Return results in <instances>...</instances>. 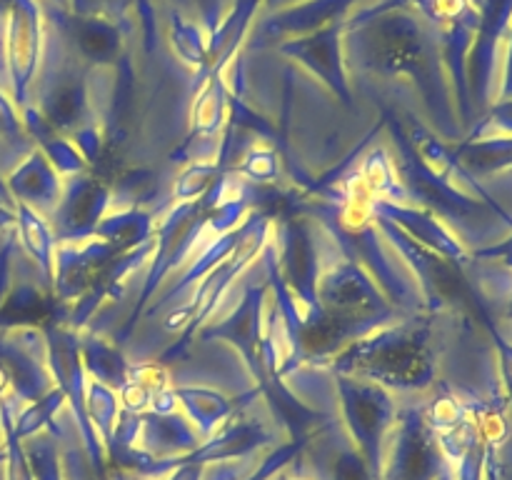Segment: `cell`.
<instances>
[{
	"mask_svg": "<svg viewBox=\"0 0 512 480\" xmlns=\"http://www.w3.org/2000/svg\"><path fill=\"white\" fill-rule=\"evenodd\" d=\"M498 123H500V128H503L505 133H508L512 138V100H510V103H505L503 108L498 110Z\"/></svg>",
	"mask_w": 512,
	"mask_h": 480,
	"instance_id": "6da1fadb",
	"label": "cell"
}]
</instances>
